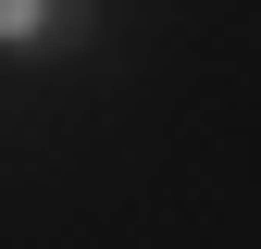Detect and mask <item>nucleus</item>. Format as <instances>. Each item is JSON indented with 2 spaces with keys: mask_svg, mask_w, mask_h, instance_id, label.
I'll return each mask as SVG.
<instances>
[{
  "mask_svg": "<svg viewBox=\"0 0 261 249\" xmlns=\"http://www.w3.org/2000/svg\"><path fill=\"white\" fill-rule=\"evenodd\" d=\"M87 38V0H0V50H62Z\"/></svg>",
  "mask_w": 261,
  "mask_h": 249,
  "instance_id": "obj_1",
  "label": "nucleus"
}]
</instances>
